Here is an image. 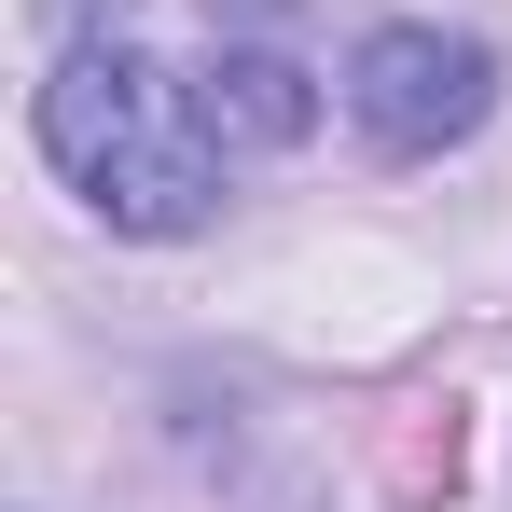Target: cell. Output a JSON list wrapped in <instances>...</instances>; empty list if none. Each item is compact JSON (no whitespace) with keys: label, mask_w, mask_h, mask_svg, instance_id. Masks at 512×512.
I'll use <instances>...</instances> for the list:
<instances>
[{"label":"cell","mask_w":512,"mask_h":512,"mask_svg":"<svg viewBox=\"0 0 512 512\" xmlns=\"http://www.w3.org/2000/svg\"><path fill=\"white\" fill-rule=\"evenodd\" d=\"M194 125L222 153H305L319 139V70L277 42H208L194 56Z\"/></svg>","instance_id":"obj_3"},{"label":"cell","mask_w":512,"mask_h":512,"mask_svg":"<svg viewBox=\"0 0 512 512\" xmlns=\"http://www.w3.org/2000/svg\"><path fill=\"white\" fill-rule=\"evenodd\" d=\"M485 111H499V56H485L471 28H429V14H402V28H374V42L346 56V125H360L388 167L457 153Z\"/></svg>","instance_id":"obj_2"},{"label":"cell","mask_w":512,"mask_h":512,"mask_svg":"<svg viewBox=\"0 0 512 512\" xmlns=\"http://www.w3.org/2000/svg\"><path fill=\"white\" fill-rule=\"evenodd\" d=\"M42 153H56V180L111 236H194L222 208V139L194 125V84H167L111 28L56 42V70H42Z\"/></svg>","instance_id":"obj_1"}]
</instances>
